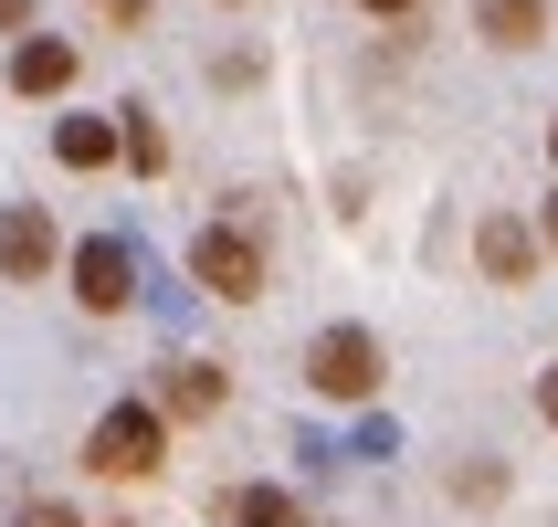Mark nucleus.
<instances>
[{
    "label": "nucleus",
    "mask_w": 558,
    "mask_h": 527,
    "mask_svg": "<svg viewBox=\"0 0 558 527\" xmlns=\"http://www.w3.org/2000/svg\"><path fill=\"white\" fill-rule=\"evenodd\" d=\"M306 380L327 391V402H369L379 391V338L369 327H327V338L306 348Z\"/></svg>",
    "instance_id": "nucleus-1"
},
{
    "label": "nucleus",
    "mask_w": 558,
    "mask_h": 527,
    "mask_svg": "<svg viewBox=\"0 0 558 527\" xmlns=\"http://www.w3.org/2000/svg\"><path fill=\"white\" fill-rule=\"evenodd\" d=\"M158 443H169V433H158V411H148V402H117L106 422H95L85 465H95V475H148V465H158Z\"/></svg>",
    "instance_id": "nucleus-2"
},
{
    "label": "nucleus",
    "mask_w": 558,
    "mask_h": 527,
    "mask_svg": "<svg viewBox=\"0 0 558 527\" xmlns=\"http://www.w3.org/2000/svg\"><path fill=\"white\" fill-rule=\"evenodd\" d=\"M190 275L211 285L221 307H243V296H264V253H253L243 232H201V243H190Z\"/></svg>",
    "instance_id": "nucleus-3"
},
{
    "label": "nucleus",
    "mask_w": 558,
    "mask_h": 527,
    "mask_svg": "<svg viewBox=\"0 0 558 527\" xmlns=\"http://www.w3.org/2000/svg\"><path fill=\"white\" fill-rule=\"evenodd\" d=\"M53 264H63L53 221L32 212V201H22V212H0V275H11V285H43V275H53Z\"/></svg>",
    "instance_id": "nucleus-4"
},
{
    "label": "nucleus",
    "mask_w": 558,
    "mask_h": 527,
    "mask_svg": "<svg viewBox=\"0 0 558 527\" xmlns=\"http://www.w3.org/2000/svg\"><path fill=\"white\" fill-rule=\"evenodd\" d=\"M74 296H85L95 316H117L126 307V243H85L74 253Z\"/></svg>",
    "instance_id": "nucleus-5"
},
{
    "label": "nucleus",
    "mask_w": 558,
    "mask_h": 527,
    "mask_svg": "<svg viewBox=\"0 0 558 527\" xmlns=\"http://www.w3.org/2000/svg\"><path fill=\"white\" fill-rule=\"evenodd\" d=\"M11 85H22V95H63V85H74V43H53V32H32L22 53H11Z\"/></svg>",
    "instance_id": "nucleus-6"
},
{
    "label": "nucleus",
    "mask_w": 558,
    "mask_h": 527,
    "mask_svg": "<svg viewBox=\"0 0 558 527\" xmlns=\"http://www.w3.org/2000/svg\"><path fill=\"white\" fill-rule=\"evenodd\" d=\"M474 253H485V275H496V285H527V264H537L527 221H485V232H474Z\"/></svg>",
    "instance_id": "nucleus-7"
},
{
    "label": "nucleus",
    "mask_w": 558,
    "mask_h": 527,
    "mask_svg": "<svg viewBox=\"0 0 558 527\" xmlns=\"http://www.w3.org/2000/svg\"><path fill=\"white\" fill-rule=\"evenodd\" d=\"M53 158H63V169H106V158H117V127L63 117V127H53Z\"/></svg>",
    "instance_id": "nucleus-8"
},
{
    "label": "nucleus",
    "mask_w": 558,
    "mask_h": 527,
    "mask_svg": "<svg viewBox=\"0 0 558 527\" xmlns=\"http://www.w3.org/2000/svg\"><path fill=\"white\" fill-rule=\"evenodd\" d=\"M537 22H548V0H485V32L496 43H537Z\"/></svg>",
    "instance_id": "nucleus-9"
},
{
    "label": "nucleus",
    "mask_w": 558,
    "mask_h": 527,
    "mask_svg": "<svg viewBox=\"0 0 558 527\" xmlns=\"http://www.w3.org/2000/svg\"><path fill=\"white\" fill-rule=\"evenodd\" d=\"M169 411H221V370H201V359L169 370Z\"/></svg>",
    "instance_id": "nucleus-10"
},
{
    "label": "nucleus",
    "mask_w": 558,
    "mask_h": 527,
    "mask_svg": "<svg viewBox=\"0 0 558 527\" xmlns=\"http://www.w3.org/2000/svg\"><path fill=\"white\" fill-rule=\"evenodd\" d=\"M232 527H295V496H275V486H243V496H232Z\"/></svg>",
    "instance_id": "nucleus-11"
},
{
    "label": "nucleus",
    "mask_w": 558,
    "mask_h": 527,
    "mask_svg": "<svg viewBox=\"0 0 558 527\" xmlns=\"http://www.w3.org/2000/svg\"><path fill=\"white\" fill-rule=\"evenodd\" d=\"M117 148L137 158V169H169V137L148 127V106H126V127H117Z\"/></svg>",
    "instance_id": "nucleus-12"
},
{
    "label": "nucleus",
    "mask_w": 558,
    "mask_h": 527,
    "mask_svg": "<svg viewBox=\"0 0 558 527\" xmlns=\"http://www.w3.org/2000/svg\"><path fill=\"white\" fill-rule=\"evenodd\" d=\"M22 527H74V517H63V506H32V517Z\"/></svg>",
    "instance_id": "nucleus-13"
},
{
    "label": "nucleus",
    "mask_w": 558,
    "mask_h": 527,
    "mask_svg": "<svg viewBox=\"0 0 558 527\" xmlns=\"http://www.w3.org/2000/svg\"><path fill=\"white\" fill-rule=\"evenodd\" d=\"M537 411H548V422H558V370H548V380H537Z\"/></svg>",
    "instance_id": "nucleus-14"
},
{
    "label": "nucleus",
    "mask_w": 558,
    "mask_h": 527,
    "mask_svg": "<svg viewBox=\"0 0 558 527\" xmlns=\"http://www.w3.org/2000/svg\"><path fill=\"white\" fill-rule=\"evenodd\" d=\"M11 22H22V0H0V32H11Z\"/></svg>",
    "instance_id": "nucleus-15"
},
{
    "label": "nucleus",
    "mask_w": 558,
    "mask_h": 527,
    "mask_svg": "<svg viewBox=\"0 0 558 527\" xmlns=\"http://www.w3.org/2000/svg\"><path fill=\"white\" fill-rule=\"evenodd\" d=\"M548 253H558V201H548Z\"/></svg>",
    "instance_id": "nucleus-16"
},
{
    "label": "nucleus",
    "mask_w": 558,
    "mask_h": 527,
    "mask_svg": "<svg viewBox=\"0 0 558 527\" xmlns=\"http://www.w3.org/2000/svg\"><path fill=\"white\" fill-rule=\"evenodd\" d=\"M369 11H411V0H369Z\"/></svg>",
    "instance_id": "nucleus-17"
},
{
    "label": "nucleus",
    "mask_w": 558,
    "mask_h": 527,
    "mask_svg": "<svg viewBox=\"0 0 558 527\" xmlns=\"http://www.w3.org/2000/svg\"><path fill=\"white\" fill-rule=\"evenodd\" d=\"M548 148H558V137H548Z\"/></svg>",
    "instance_id": "nucleus-18"
}]
</instances>
